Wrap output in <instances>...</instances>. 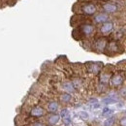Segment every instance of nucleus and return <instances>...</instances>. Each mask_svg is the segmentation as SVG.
Masks as SVG:
<instances>
[{
  "label": "nucleus",
  "instance_id": "f257e3e1",
  "mask_svg": "<svg viewBox=\"0 0 126 126\" xmlns=\"http://www.w3.org/2000/svg\"><path fill=\"white\" fill-rule=\"evenodd\" d=\"M82 12L86 15H93L96 12V7L93 4H85L82 6Z\"/></svg>",
  "mask_w": 126,
  "mask_h": 126
},
{
  "label": "nucleus",
  "instance_id": "f03ea898",
  "mask_svg": "<svg viewBox=\"0 0 126 126\" xmlns=\"http://www.w3.org/2000/svg\"><path fill=\"white\" fill-rule=\"evenodd\" d=\"M113 29V23L110 21H107L105 22L102 26H101V33L102 34H109L111 30Z\"/></svg>",
  "mask_w": 126,
  "mask_h": 126
},
{
  "label": "nucleus",
  "instance_id": "7ed1b4c3",
  "mask_svg": "<svg viewBox=\"0 0 126 126\" xmlns=\"http://www.w3.org/2000/svg\"><path fill=\"white\" fill-rule=\"evenodd\" d=\"M81 32H82V34L83 35H85V36H89V35H91L93 31H94V27H93V25H91V24H83V25H81Z\"/></svg>",
  "mask_w": 126,
  "mask_h": 126
},
{
  "label": "nucleus",
  "instance_id": "20e7f679",
  "mask_svg": "<svg viewBox=\"0 0 126 126\" xmlns=\"http://www.w3.org/2000/svg\"><path fill=\"white\" fill-rule=\"evenodd\" d=\"M30 113H31V115H33V116L40 117V116L44 115L45 110H44V109H43V108H41V107L37 106V107H35V108H33V109H32Z\"/></svg>",
  "mask_w": 126,
  "mask_h": 126
},
{
  "label": "nucleus",
  "instance_id": "39448f33",
  "mask_svg": "<svg viewBox=\"0 0 126 126\" xmlns=\"http://www.w3.org/2000/svg\"><path fill=\"white\" fill-rule=\"evenodd\" d=\"M110 81H111V84H112V85L118 86V85H120V84L122 83V81H123V77H122L121 75L117 74V75H115V76L112 77V79H111Z\"/></svg>",
  "mask_w": 126,
  "mask_h": 126
},
{
  "label": "nucleus",
  "instance_id": "423d86ee",
  "mask_svg": "<svg viewBox=\"0 0 126 126\" xmlns=\"http://www.w3.org/2000/svg\"><path fill=\"white\" fill-rule=\"evenodd\" d=\"M103 9L107 13H113V12H115L117 10V7L112 3H105L103 5Z\"/></svg>",
  "mask_w": 126,
  "mask_h": 126
},
{
  "label": "nucleus",
  "instance_id": "0eeeda50",
  "mask_svg": "<svg viewBox=\"0 0 126 126\" xmlns=\"http://www.w3.org/2000/svg\"><path fill=\"white\" fill-rule=\"evenodd\" d=\"M94 20L95 22H97V23H105V22H107V20H108V16H107V14H104V13H101V14H98L97 16L94 17Z\"/></svg>",
  "mask_w": 126,
  "mask_h": 126
},
{
  "label": "nucleus",
  "instance_id": "6e6552de",
  "mask_svg": "<svg viewBox=\"0 0 126 126\" xmlns=\"http://www.w3.org/2000/svg\"><path fill=\"white\" fill-rule=\"evenodd\" d=\"M59 119H60V115L59 114H51L48 117V123L51 124V125H54L59 121Z\"/></svg>",
  "mask_w": 126,
  "mask_h": 126
},
{
  "label": "nucleus",
  "instance_id": "1a4fd4ad",
  "mask_svg": "<svg viewBox=\"0 0 126 126\" xmlns=\"http://www.w3.org/2000/svg\"><path fill=\"white\" fill-rule=\"evenodd\" d=\"M47 109L50 112H55L56 110H58V103L55 102V101L49 102L48 105H47Z\"/></svg>",
  "mask_w": 126,
  "mask_h": 126
},
{
  "label": "nucleus",
  "instance_id": "9d476101",
  "mask_svg": "<svg viewBox=\"0 0 126 126\" xmlns=\"http://www.w3.org/2000/svg\"><path fill=\"white\" fill-rule=\"evenodd\" d=\"M106 47V41L104 39H99L97 42H96V48L99 49V50H102L104 49V47Z\"/></svg>",
  "mask_w": 126,
  "mask_h": 126
},
{
  "label": "nucleus",
  "instance_id": "9b49d317",
  "mask_svg": "<svg viewBox=\"0 0 126 126\" xmlns=\"http://www.w3.org/2000/svg\"><path fill=\"white\" fill-rule=\"evenodd\" d=\"M62 86L66 91H69V92L74 91V85H73L71 82H65V83H63Z\"/></svg>",
  "mask_w": 126,
  "mask_h": 126
},
{
  "label": "nucleus",
  "instance_id": "f8f14e48",
  "mask_svg": "<svg viewBox=\"0 0 126 126\" xmlns=\"http://www.w3.org/2000/svg\"><path fill=\"white\" fill-rule=\"evenodd\" d=\"M100 70V65H98L97 63H92V65H91V67H89V71L91 72V73H98V71Z\"/></svg>",
  "mask_w": 126,
  "mask_h": 126
},
{
  "label": "nucleus",
  "instance_id": "ddd939ff",
  "mask_svg": "<svg viewBox=\"0 0 126 126\" xmlns=\"http://www.w3.org/2000/svg\"><path fill=\"white\" fill-rule=\"evenodd\" d=\"M71 98H72L71 95L68 94V93H63V94L60 95V99H61V101H62V102H65V103L71 101Z\"/></svg>",
  "mask_w": 126,
  "mask_h": 126
},
{
  "label": "nucleus",
  "instance_id": "4468645a",
  "mask_svg": "<svg viewBox=\"0 0 126 126\" xmlns=\"http://www.w3.org/2000/svg\"><path fill=\"white\" fill-rule=\"evenodd\" d=\"M68 113H69L68 110H67V109H64V110H62L61 112H60V116L63 117V118H66V117H68V115H69Z\"/></svg>",
  "mask_w": 126,
  "mask_h": 126
},
{
  "label": "nucleus",
  "instance_id": "2eb2a0df",
  "mask_svg": "<svg viewBox=\"0 0 126 126\" xmlns=\"http://www.w3.org/2000/svg\"><path fill=\"white\" fill-rule=\"evenodd\" d=\"M103 102H104L105 104H110V103H115L116 100L113 99V98H107V99H104Z\"/></svg>",
  "mask_w": 126,
  "mask_h": 126
},
{
  "label": "nucleus",
  "instance_id": "dca6fc26",
  "mask_svg": "<svg viewBox=\"0 0 126 126\" xmlns=\"http://www.w3.org/2000/svg\"><path fill=\"white\" fill-rule=\"evenodd\" d=\"M79 116H80L82 119H87V118H88V113H87L86 111H81V112L79 113Z\"/></svg>",
  "mask_w": 126,
  "mask_h": 126
},
{
  "label": "nucleus",
  "instance_id": "f3484780",
  "mask_svg": "<svg viewBox=\"0 0 126 126\" xmlns=\"http://www.w3.org/2000/svg\"><path fill=\"white\" fill-rule=\"evenodd\" d=\"M112 122H113V117H111V118H109V119H107L106 120V122H105V126H110L112 124Z\"/></svg>",
  "mask_w": 126,
  "mask_h": 126
},
{
  "label": "nucleus",
  "instance_id": "a211bd4d",
  "mask_svg": "<svg viewBox=\"0 0 126 126\" xmlns=\"http://www.w3.org/2000/svg\"><path fill=\"white\" fill-rule=\"evenodd\" d=\"M120 125L126 126V117H123V118L120 119Z\"/></svg>",
  "mask_w": 126,
  "mask_h": 126
},
{
  "label": "nucleus",
  "instance_id": "6ab92c4d",
  "mask_svg": "<svg viewBox=\"0 0 126 126\" xmlns=\"http://www.w3.org/2000/svg\"><path fill=\"white\" fill-rule=\"evenodd\" d=\"M64 123H65L66 125H69V124L71 123V119H70L69 117H66V118H64Z\"/></svg>",
  "mask_w": 126,
  "mask_h": 126
},
{
  "label": "nucleus",
  "instance_id": "aec40b11",
  "mask_svg": "<svg viewBox=\"0 0 126 126\" xmlns=\"http://www.w3.org/2000/svg\"><path fill=\"white\" fill-rule=\"evenodd\" d=\"M112 112H113V110H109V111H107V112H106V113H104V114H103V115H105V116H110V115H111V113H112Z\"/></svg>",
  "mask_w": 126,
  "mask_h": 126
},
{
  "label": "nucleus",
  "instance_id": "412c9836",
  "mask_svg": "<svg viewBox=\"0 0 126 126\" xmlns=\"http://www.w3.org/2000/svg\"><path fill=\"white\" fill-rule=\"evenodd\" d=\"M109 110H110L109 108H104V110H103V114H104V113H106V112H107V111H109Z\"/></svg>",
  "mask_w": 126,
  "mask_h": 126
},
{
  "label": "nucleus",
  "instance_id": "4be33fe9",
  "mask_svg": "<svg viewBox=\"0 0 126 126\" xmlns=\"http://www.w3.org/2000/svg\"><path fill=\"white\" fill-rule=\"evenodd\" d=\"M33 126H42V124H41V123H39V122H36V123H34V124H33Z\"/></svg>",
  "mask_w": 126,
  "mask_h": 126
}]
</instances>
